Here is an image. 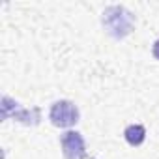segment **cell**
<instances>
[{"instance_id":"obj_1","label":"cell","mask_w":159,"mask_h":159,"mask_svg":"<svg viewBox=\"0 0 159 159\" xmlns=\"http://www.w3.org/2000/svg\"><path fill=\"white\" fill-rule=\"evenodd\" d=\"M103 26L112 38L122 39L131 34L135 26V15L124 6H109L103 11Z\"/></svg>"},{"instance_id":"obj_2","label":"cell","mask_w":159,"mask_h":159,"mask_svg":"<svg viewBox=\"0 0 159 159\" xmlns=\"http://www.w3.org/2000/svg\"><path fill=\"white\" fill-rule=\"evenodd\" d=\"M49 118L56 127H71L79 122V109L69 99H60L51 107Z\"/></svg>"},{"instance_id":"obj_3","label":"cell","mask_w":159,"mask_h":159,"mask_svg":"<svg viewBox=\"0 0 159 159\" xmlns=\"http://www.w3.org/2000/svg\"><path fill=\"white\" fill-rule=\"evenodd\" d=\"M2 109H4V118L13 116L17 122H21V124H25V125H36V124H39V120H41V111H39V107L23 109L17 101H13V99L8 98V96H4V99H2Z\"/></svg>"},{"instance_id":"obj_4","label":"cell","mask_w":159,"mask_h":159,"mask_svg":"<svg viewBox=\"0 0 159 159\" xmlns=\"http://www.w3.org/2000/svg\"><path fill=\"white\" fill-rule=\"evenodd\" d=\"M62 153L66 159H84L86 157V144L79 131H66L60 139Z\"/></svg>"},{"instance_id":"obj_5","label":"cell","mask_w":159,"mask_h":159,"mask_svg":"<svg viewBox=\"0 0 159 159\" xmlns=\"http://www.w3.org/2000/svg\"><path fill=\"white\" fill-rule=\"evenodd\" d=\"M124 139L129 146H140L146 139V129L144 125L140 124H133V125H127L125 131H124Z\"/></svg>"},{"instance_id":"obj_6","label":"cell","mask_w":159,"mask_h":159,"mask_svg":"<svg viewBox=\"0 0 159 159\" xmlns=\"http://www.w3.org/2000/svg\"><path fill=\"white\" fill-rule=\"evenodd\" d=\"M152 52H153V56H155V58L159 60V39H157V41L153 43V49H152Z\"/></svg>"}]
</instances>
